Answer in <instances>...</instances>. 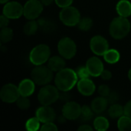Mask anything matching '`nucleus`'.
<instances>
[{
  "instance_id": "nucleus-1",
  "label": "nucleus",
  "mask_w": 131,
  "mask_h": 131,
  "mask_svg": "<svg viewBox=\"0 0 131 131\" xmlns=\"http://www.w3.org/2000/svg\"><path fill=\"white\" fill-rule=\"evenodd\" d=\"M78 77L75 71L64 68L57 72L54 84L60 91H70L78 83Z\"/></svg>"
},
{
  "instance_id": "nucleus-2",
  "label": "nucleus",
  "mask_w": 131,
  "mask_h": 131,
  "mask_svg": "<svg viewBox=\"0 0 131 131\" xmlns=\"http://www.w3.org/2000/svg\"><path fill=\"white\" fill-rule=\"evenodd\" d=\"M131 28L130 22L127 18L117 17L114 18L110 24L109 33L114 39H123L130 33Z\"/></svg>"
},
{
  "instance_id": "nucleus-3",
  "label": "nucleus",
  "mask_w": 131,
  "mask_h": 131,
  "mask_svg": "<svg viewBox=\"0 0 131 131\" xmlns=\"http://www.w3.org/2000/svg\"><path fill=\"white\" fill-rule=\"evenodd\" d=\"M53 71L48 67L41 65H37L31 72V78L39 86H45L48 84L53 79Z\"/></svg>"
},
{
  "instance_id": "nucleus-4",
  "label": "nucleus",
  "mask_w": 131,
  "mask_h": 131,
  "mask_svg": "<svg viewBox=\"0 0 131 131\" xmlns=\"http://www.w3.org/2000/svg\"><path fill=\"white\" fill-rule=\"evenodd\" d=\"M60 91L56 86L46 84L43 86L38 94V100L41 105L50 106L59 99Z\"/></svg>"
},
{
  "instance_id": "nucleus-5",
  "label": "nucleus",
  "mask_w": 131,
  "mask_h": 131,
  "mask_svg": "<svg viewBox=\"0 0 131 131\" xmlns=\"http://www.w3.org/2000/svg\"><path fill=\"white\" fill-rule=\"evenodd\" d=\"M51 49L47 45L41 44L34 47L29 54V61L35 66L41 65L50 58Z\"/></svg>"
},
{
  "instance_id": "nucleus-6",
  "label": "nucleus",
  "mask_w": 131,
  "mask_h": 131,
  "mask_svg": "<svg viewBox=\"0 0 131 131\" xmlns=\"http://www.w3.org/2000/svg\"><path fill=\"white\" fill-rule=\"evenodd\" d=\"M59 18L64 25L74 27L78 25L81 20V13L77 8L70 5L61 8L59 13Z\"/></svg>"
},
{
  "instance_id": "nucleus-7",
  "label": "nucleus",
  "mask_w": 131,
  "mask_h": 131,
  "mask_svg": "<svg viewBox=\"0 0 131 131\" xmlns=\"http://www.w3.org/2000/svg\"><path fill=\"white\" fill-rule=\"evenodd\" d=\"M58 51L61 56L65 59L73 58L77 53V45L69 37H64L58 43Z\"/></svg>"
},
{
  "instance_id": "nucleus-8",
  "label": "nucleus",
  "mask_w": 131,
  "mask_h": 131,
  "mask_svg": "<svg viewBox=\"0 0 131 131\" xmlns=\"http://www.w3.org/2000/svg\"><path fill=\"white\" fill-rule=\"evenodd\" d=\"M43 12V4L40 0H28L24 5L23 15L28 20L36 19Z\"/></svg>"
},
{
  "instance_id": "nucleus-9",
  "label": "nucleus",
  "mask_w": 131,
  "mask_h": 131,
  "mask_svg": "<svg viewBox=\"0 0 131 131\" xmlns=\"http://www.w3.org/2000/svg\"><path fill=\"white\" fill-rule=\"evenodd\" d=\"M20 96L21 94L18 91V87L13 84H5L0 91L1 100L5 103H15Z\"/></svg>"
},
{
  "instance_id": "nucleus-10",
  "label": "nucleus",
  "mask_w": 131,
  "mask_h": 131,
  "mask_svg": "<svg viewBox=\"0 0 131 131\" xmlns=\"http://www.w3.org/2000/svg\"><path fill=\"white\" fill-rule=\"evenodd\" d=\"M90 48L98 56H103L109 49L108 41L101 35H95L90 41Z\"/></svg>"
},
{
  "instance_id": "nucleus-11",
  "label": "nucleus",
  "mask_w": 131,
  "mask_h": 131,
  "mask_svg": "<svg viewBox=\"0 0 131 131\" xmlns=\"http://www.w3.org/2000/svg\"><path fill=\"white\" fill-rule=\"evenodd\" d=\"M24 6L15 1L8 2L5 4L2 10V14L9 19L19 18L23 15Z\"/></svg>"
},
{
  "instance_id": "nucleus-12",
  "label": "nucleus",
  "mask_w": 131,
  "mask_h": 131,
  "mask_svg": "<svg viewBox=\"0 0 131 131\" xmlns=\"http://www.w3.org/2000/svg\"><path fill=\"white\" fill-rule=\"evenodd\" d=\"M81 105L75 101H68L62 108V114L69 121L77 120L81 114Z\"/></svg>"
},
{
  "instance_id": "nucleus-13",
  "label": "nucleus",
  "mask_w": 131,
  "mask_h": 131,
  "mask_svg": "<svg viewBox=\"0 0 131 131\" xmlns=\"http://www.w3.org/2000/svg\"><path fill=\"white\" fill-rule=\"evenodd\" d=\"M35 117H37V118L42 124L53 122L56 118V113L54 108H52L51 107L41 105V107H38L36 110Z\"/></svg>"
},
{
  "instance_id": "nucleus-14",
  "label": "nucleus",
  "mask_w": 131,
  "mask_h": 131,
  "mask_svg": "<svg viewBox=\"0 0 131 131\" xmlns=\"http://www.w3.org/2000/svg\"><path fill=\"white\" fill-rule=\"evenodd\" d=\"M92 77H98L101 76V72L103 71L104 64L101 60L97 57H91L88 59L85 65Z\"/></svg>"
},
{
  "instance_id": "nucleus-15",
  "label": "nucleus",
  "mask_w": 131,
  "mask_h": 131,
  "mask_svg": "<svg viewBox=\"0 0 131 131\" xmlns=\"http://www.w3.org/2000/svg\"><path fill=\"white\" fill-rule=\"evenodd\" d=\"M77 88L80 94L86 97L91 96L96 90L94 83L89 78L80 79L77 83Z\"/></svg>"
},
{
  "instance_id": "nucleus-16",
  "label": "nucleus",
  "mask_w": 131,
  "mask_h": 131,
  "mask_svg": "<svg viewBox=\"0 0 131 131\" xmlns=\"http://www.w3.org/2000/svg\"><path fill=\"white\" fill-rule=\"evenodd\" d=\"M35 89V83L33 80L25 78L22 80L18 84V91L21 96L29 97L33 94Z\"/></svg>"
},
{
  "instance_id": "nucleus-17",
  "label": "nucleus",
  "mask_w": 131,
  "mask_h": 131,
  "mask_svg": "<svg viewBox=\"0 0 131 131\" xmlns=\"http://www.w3.org/2000/svg\"><path fill=\"white\" fill-rule=\"evenodd\" d=\"M65 58L62 56H53L49 58L48 61L47 66L53 71V72H58L61 70L65 68Z\"/></svg>"
},
{
  "instance_id": "nucleus-18",
  "label": "nucleus",
  "mask_w": 131,
  "mask_h": 131,
  "mask_svg": "<svg viewBox=\"0 0 131 131\" xmlns=\"http://www.w3.org/2000/svg\"><path fill=\"white\" fill-rule=\"evenodd\" d=\"M109 105L107 97H98L94 98L91 104V107L95 114H102Z\"/></svg>"
},
{
  "instance_id": "nucleus-19",
  "label": "nucleus",
  "mask_w": 131,
  "mask_h": 131,
  "mask_svg": "<svg viewBox=\"0 0 131 131\" xmlns=\"http://www.w3.org/2000/svg\"><path fill=\"white\" fill-rule=\"evenodd\" d=\"M116 11L119 16L128 18L131 15V2L128 0H121L116 5Z\"/></svg>"
},
{
  "instance_id": "nucleus-20",
  "label": "nucleus",
  "mask_w": 131,
  "mask_h": 131,
  "mask_svg": "<svg viewBox=\"0 0 131 131\" xmlns=\"http://www.w3.org/2000/svg\"><path fill=\"white\" fill-rule=\"evenodd\" d=\"M38 22L39 28L46 33L53 32L56 29V25L54 24V22L53 21H51L50 19H48L45 18H41L38 21Z\"/></svg>"
},
{
  "instance_id": "nucleus-21",
  "label": "nucleus",
  "mask_w": 131,
  "mask_h": 131,
  "mask_svg": "<svg viewBox=\"0 0 131 131\" xmlns=\"http://www.w3.org/2000/svg\"><path fill=\"white\" fill-rule=\"evenodd\" d=\"M108 115L112 119L120 118L124 115V107H122L119 104H114L111 105L108 109Z\"/></svg>"
},
{
  "instance_id": "nucleus-22",
  "label": "nucleus",
  "mask_w": 131,
  "mask_h": 131,
  "mask_svg": "<svg viewBox=\"0 0 131 131\" xmlns=\"http://www.w3.org/2000/svg\"><path fill=\"white\" fill-rule=\"evenodd\" d=\"M103 56L105 61L109 64H116L117 62L119 61L121 58V54L119 51L114 48L108 49Z\"/></svg>"
},
{
  "instance_id": "nucleus-23",
  "label": "nucleus",
  "mask_w": 131,
  "mask_h": 131,
  "mask_svg": "<svg viewBox=\"0 0 131 131\" xmlns=\"http://www.w3.org/2000/svg\"><path fill=\"white\" fill-rule=\"evenodd\" d=\"M39 28L38 22V21H35V19L28 20L23 27V31L26 35L31 36L36 33L38 29Z\"/></svg>"
},
{
  "instance_id": "nucleus-24",
  "label": "nucleus",
  "mask_w": 131,
  "mask_h": 131,
  "mask_svg": "<svg viewBox=\"0 0 131 131\" xmlns=\"http://www.w3.org/2000/svg\"><path fill=\"white\" fill-rule=\"evenodd\" d=\"M94 127L96 130L98 131H106L108 130L110 127V124L108 120L102 116H99L96 117L94 121Z\"/></svg>"
},
{
  "instance_id": "nucleus-25",
  "label": "nucleus",
  "mask_w": 131,
  "mask_h": 131,
  "mask_svg": "<svg viewBox=\"0 0 131 131\" xmlns=\"http://www.w3.org/2000/svg\"><path fill=\"white\" fill-rule=\"evenodd\" d=\"M117 128L120 131H131V118L123 115L118 119Z\"/></svg>"
},
{
  "instance_id": "nucleus-26",
  "label": "nucleus",
  "mask_w": 131,
  "mask_h": 131,
  "mask_svg": "<svg viewBox=\"0 0 131 131\" xmlns=\"http://www.w3.org/2000/svg\"><path fill=\"white\" fill-rule=\"evenodd\" d=\"M13 38V30L11 28L5 27L1 28L0 31V40L2 43H8Z\"/></svg>"
},
{
  "instance_id": "nucleus-27",
  "label": "nucleus",
  "mask_w": 131,
  "mask_h": 131,
  "mask_svg": "<svg viewBox=\"0 0 131 131\" xmlns=\"http://www.w3.org/2000/svg\"><path fill=\"white\" fill-rule=\"evenodd\" d=\"M41 121L37 118V117L29 118L25 123V129L28 131H37L41 128Z\"/></svg>"
},
{
  "instance_id": "nucleus-28",
  "label": "nucleus",
  "mask_w": 131,
  "mask_h": 131,
  "mask_svg": "<svg viewBox=\"0 0 131 131\" xmlns=\"http://www.w3.org/2000/svg\"><path fill=\"white\" fill-rule=\"evenodd\" d=\"M77 26L81 31H88L93 26V20L89 17H84L81 18Z\"/></svg>"
},
{
  "instance_id": "nucleus-29",
  "label": "nucleus",
  "mask_w": 131,
  "mask_h": 131,
  "mask_svg": "<svg viewBox=\"0 0 131 131\" xmlns=\"http://www.w3.org/2000/svg\"><path fill=\"white\" fill-rule=\"evenodd\" d=\"M94 111L92 110L91 107L88 105H84L81 107V117L82 121H89L94 117Z\"/></svg>"
},
{
  "instance_id": "nucleus-30",
  "label": "nucleus",
  "mask_w": 131,
  "mask_h": 131,
  "mask_svg": "<svg viewBox=\"0 0 131 131\" xmlns=\"http://www.w3.org/2000/svg\"><path fill=\"white\" fill-rule=\"evenodd\" d=\"M28 97H24L20 96L18 99L16 101V105L17 107L21 110H28L31 106L30 100L28 98Z\"/></svg>"
},
{
  "instance_id": "nucleus-31",
  "label": "nucleus",
  "mask_w": 131,
  "mask_h": 131,
  "mask_svg": "<svg viewBox=\"0 0 131 131\" xmlns=\"http://www.w3.org/2000/svg\"><path fill=\"white\" fill-rule=\"evenodd\" d=\"M76 73H77V75L78 77V78L80 79H82V78H89L91 76L88 68L86 66H81V67H78L77 69H76Z\"/></svg>"
},
{
  "instance_id": "nucleus-32",
  "label": "nucleus",
  "mask_w": 131,
  "mask_h": 131,
  "mask_svg": "<svg viewBox=\"0 0 131 131\" xmlns=\"http://www.w3.org/2000/svg\"><path fill=\"white\" fill-rule=\"evenodd\" d=\"M40 130L41 131H58V127L53 123V122H48L43 124V125L41 127Z\"/></svg>"
},
{
  "instance_id": "nucleus-33",
  "label": "nucleus",
  "mask_w": 131,
  "mask_h": 131,
  "mask_svg": "<svg viewBox=\"0 0 131 131\" xmlns=\"http://www.w3.org/2000/svg\"><path fill=\"white\" fill-rule=\"evenodd\" d=\"M119 98H120V97H119V94H118L116 91H111L110 94L107 97L108 104H109L110 105L117 104V101H119Z\"/></svg>"
},
{
  "instance_id": "nucleus-34",
  "label": "nucleus",
  "mask_w": 131,
  "mask_h": 131,
  "mask_svg": "<svg viewBox=\"0 0 131 131\" xmlns=\"http://www.w3.org/2000/svg\"><path fill=\"white\" fill-rule=\"evenodd\" d=\"M98 93L101 96L107 97L111 93V89L107 84H101L98 88Z\"/></svg>"
},
{
  "instance_id": "nucleus-35",
  "label": "nucleus",
  "mask_w": 131,
  "mask_h": 131,
  "mask_svg": "<svg viewBox=\"0 0 131 131\" xmlns=\"http://www.w3.org/2000/svg\"><path fill=\"white\" fill-rule=\"evenodd\" d=\"M73 1L74 0H54V2L58 7L63 8L70 6L72 4Z\"/></svg>"
},
{
  "instance_id": "nucleus-36",
  "label": "nucleus",
  "mask_w": 131,
  "mask_h": 131,
  "mask_svg": "<svg viewBox=\"0 0 131 131\" xmlns=\"http://www.w3.org/2000/svg\"><path fill=\"white\" fill-rule=\"evenodd\" d=\"M59 99L65 102L69 101L71 99V94H69V91H60Z\"/></svg>"
},
{
  "instance_id": "nucleus-37",
  "label": "nucleus",
  "mask_w": 131,
  "mask_h": 131,
  "mask_svg": "<svg viewBox=\"0 0 131 131\" xmlns=\"http://www.w3.org/2000/svg\"><path fill=\"white\" fill-rule=\"evenodd\" d=\"M9 23V18L6 17L5 15H2L0 16V28H5L8 25Z\"/></svg>"
},
{
  "instance_id": "nucleus-38",
  "label": "nucleus",
  "mask_w": 131,
  "mask_h": 131,
  "mask_svg": "<svg viewBox=\"0 0 131 131\" xmlns=\"http://www.w3.org/2000/svg\"><path fill=\"white\" fill-rule=\"evenodd\" d=\"M101 77L103 80H105V81H108L110 80L111 78H112V73L108 71V70H105L104 69L103 71L101 72Z\"/></svg>"
},
{
  "instance_id": "nucleus-39",
  "label": "nucleus",
  "mask_w": 131,
  "mask_h": 131,
  "mask_svg": "<svg viewBox=\"0 0 131 131\" xmlns=\"http://www.w3.org/2000/svg\"><path fill=\"white\" fill-rule=\"evenodd\" d=\"M124 115L131 118V100L129 101L124 106Z\"/></svg>"
},
{
  "instance_id": "nucleus-40",
  "label": "nucleus",
  "mask_w": 131,
  "mask_h": 131,
  "mask_svg": "<svg viewBox=\"0 0 131 131\" xmlns=\"http://www.w3.org/2000/svg\"><path fill=\"white\" fill-rule=\"evenodd\" d=\"M78 130L79 131H92L93 130V127H91L90 125H88V124H83V125L80 126Z\"/></svg>"
},
{
  "instance_id": "nucleus-41",
  "label": "nucleus",
  "mask_w": 131,
  "mask_h": 131,
  "mask_svg": "<svg viewBox=\"0 0 131 131\" xmlns=\"http://www.w3.org/2000/svg\"><path fill=\"white\" fill-rule=\"evenodd\" d=\"M40 1L43 4V5H45V6L50 5L51 4L53 3V2H54V0H40Z\"/></svg>"
},
{
  "instance_id": "nucleus-42",
  "label": "nucleus",
  "mask_w": 131,
  "mask_h": 131,
  "mask_svg": "<svg viewBox=\"0 0 131 131\" xmlns=\"http://www.w3.org/2000/svg\"><path fill=\"white\" fill-rule=\"evenodd\" d=\"M58 122H59L60 124H63V123H64V122L67 121V118L62 114V116H60V117H58Z\"/></svg>"
},
{
  "instance_id": "nucleus-43",
  "label": "nucleus",
  "mask_w": 131,
  "mask_h": 131,
  "mask_svg": "<svg viewBox=\"0 0 131 131\" xmlns=\"http://www.w3.org/2000/svg\"><path fill=\"white\" fill-rule=\"evenodd\" d=\"M8 1H9V0H0V2H1V4H5V3H7Z\"/></svg>"
},
{
  "instance_id": "nucleus-44",
  "label": "nucleus",
  "mask_w": 131,
  "mask_h": 131,
  "mask_svg": "<svg viewBox=\"0 0 131 131\" xmlns=\"http://www.w3.org/2000/svg\"><path fill=\"white\" fill-rule=\"evenodd\" d=\"M128 78L130 79V81H131V68L129 70V72H128Z\"/></svg>"
}]
</instances>
